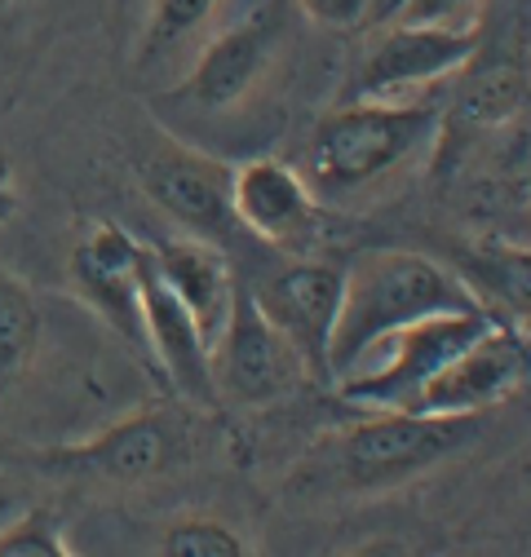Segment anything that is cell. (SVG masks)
I'll return each mask as SVG.
<instances>
[{
  "label": "cell",
  "instance_id": "19",
  "mask_svg": "<svg viewBox=\"0 0 531 557\" xmlns=\"http://www.w3.org/2000/svg\"><path fill=\"white\" fill-rule=\"evenodd\" d=\"M164 557H244V540L209 518L177 522L164 535Z\"/></svg>",
  "mask_w": 531,
  "mask_h": 557
},
{
  "label": "cell",
  "instance_id": "9",
  "mask_svg": "<svg viewBox=\"0 0 531 557\" xmlns=\"http://www.w3.org/2000/svg\"><path fill=\"white\" fill-rule=\"evenodd\" d=\"M342 288H346V270L323 265V261H293L275 270L261 288H252L261 314L284 332L306 376L314 381H332L328 345H332V327H337Z\"/></svg>",
  "mask_w": 531,
  "mask_h": 557
},
{
  "label": "cell",
  "instance_id": "12",
  "mask_svg": "<svg viewBox=\"0 0 531 557\" xmlns=\"http://www.w3.org/2000/svg\"><path fill=\"white\" fill-rule=\"evenodd\" d=\"M527 376V341L496 323L492 332H483L470 350H460L443 372H434L412 411H492L496 403H505Z\"/></svg>",
  "mask_w": 531,
  "mask_h": 557
},
{
  "label": "cell",
  "instance_id": "15",
  "mask_svg": "<svg viewBox=\"0 0 531 557\" xmlns=\"http://www.w3.org/2000/svg\"><path fill=\"white\" fill-rule=\"evenodd\" d=\"M151 252H156L164 284L190 310V319L199 323V332H205L209 350H213V341L226 323V310H231V288H235V274H231L226 257L205 239H169Z\"/></svg>",
  "mask_w": 531,
  "mask_h": 557
},
{
  "label": "cell",
  "instance_id": "2",
  "mask_svg": "<svg viewBox=\"0 0 531 557\" xmlns=\"http://www.w3.org/2000/svg\"><path fill=\"white\" fill-rule=\"evenodd\" d=\"M443 128V111L430 102H363L328 111L306 143V186L319 195L363 190L394 169L417 160L434 133Z\"/></svg>",
  "mask_w": 531,
  "mask_h": 557
},
{
  "label": "cell",
  "instance_id": "6",
  "mask_svg": "<svg viewBox=\"0 0 531 557\" xmlns=\"http://www.w3.org/2000/svg\"><path fill=\"white\" fill-rule=\"evenodd\" d=\"M501 319L479 306V310H452V314H430L421 323H408L398 327L390 341H394V355L376 368V372H363V376H346L342 381V394L350 403H363V407H381V411H412L421 385L443 372L460 350L492 332Z\"/></svg>",
  "mask_w": 531,
  "mask_h": 557
},
{
  "label": "cell",
  "instance_id": "17",
  "mask_svg": "<svg viewBox=\"0 0 531 557\" xmlns=\"http://www.w3.org/2000/svg\"><path fill=\"white\" fill-rule=\"evenodd\" d=\"M40 345V310L32 293L14 278H0V398H5L32 368Z\"/></svg>",
  "mask_w": 531,
  "mask_h": 557
},
{
  "label": "cell",
  "instance_id": "22",
  "mask_svg": "<svg viewBox=\"0 0 531 557\" xmlns=\"http://www.w3.org/2000/svg\"><path fill=\"white\" fill-rule=\"evenodd\" d=\"M460 10H470V0H404L394 23H452Z\"/></svg>",
  "mask_w": 531,
  "mask_h": 557
},
{
  "label": "cell",
  "instance_id": "13",
  "mask_svg": "<svg viewBox=\"0 0 531 557\" xmlns=\"http://www.w3.org/2000/svg\"><path fill=\"white\" fill-rule=\"evenodd\" d=\"M231 208L244 231H252L266 244H280V248L306 244L319 226L314 190L284 160H252V164L235 169Z\"/></svg>",
  "mask_w": 531,
  "mask_h": 557
},
{
  "label": "cell",
  "instance_id": "1",
  "mask_svg": "<svg viewBox=\"0 0 531 557\" xmlns=\"http://www.w3.org/2000/svg\"><path fill=\"white\" fill-rule=\"evenodd\" d=\"M479 306L483 301L452 270L421 252H368L346 270L342 310L328 345V372L332 381H346L359 359L372 355L398 327Z\"/></svg>",
  "mask_w": 531,
  "mask_h": 557
},
{
  "label": "cell",
  "instance_id": "8",
  "mask_svg": "<svg viewBox=\"0 0 531 557\" xmlns=\"http://www.w3.org/2000/svg\"><path fill=\"white\" fill-rule=\"evenodd\" d=\"M186 443L182 421L169 407L156 411H138L128 421L102 430L89 443H66V447H49V451H32L23 456L27 465H36L40 473H58V478H107V482H147L160 478L164 469L177 465Z\"/></svg>",
  "mask_w": 531,
  "mask_h": 557
},
{
  "label": "cell",
  "instance_id": "10",
  "mask_svg": "<svg viewBox=\"0 0 531 557\" xmlns=\"http://www.w3.org/2000/svg\"><path fill=\"white\" fill-rule=\"evenodd\" d=\"M143 190L164 208L173 222H182L195 239H226L239 222H235V208H231V182L235 169L205 156V151H190V147H164L156 156H147L138 164Z\"/></svg>",
  "mask_w": 531,
  "mask_h": 557
},
{
  "label": "cell",
  "instance_id": "3",
  "mask_svg": "<svg viewBox=\"0 0 531 557\" xmlns=\"http://www.w3.org/2000/svg\"><path fill=\"white\" fill-rule=\"evenodd\" d=\"M487 411H381L337 438V473L350 486L404 482L452 460L483 434Z\"/></svg>",
  "mask_w": 531,
  "mask_h": 557
},
{
  "label": "cell",
  "instance_id": "5",
  "mask_svg": "<svg viewBox=\"0 0 531 557\" xmlns=\"http://www.w3.org/2000/svg\"><path fill=\"white\" fill-rule=\"evenodd\" d=\"M209 368H213L218 398L244 403V407H261L271 398H284L288 389H297L306 381L297 350L284 341V332L261 314L252 288L239 284V278L231 288L226 323L209 350Z\"/></svg>",
  "mask_w": 531,
  "mask_h": 557
},
{
  "label": "cell",
  "instance_id": "14",
  "mask_svg": "<svg viewBox=\"0 0 531 557\" xmlns=\"http://www.w3.org/2000/svg\"><path fill=\"white\" fill-rule=\"evenodd\" d=\"M138 239L124 235L120 226H98L76 252H72V274L76 288L94 310H102L128 341L143 336V310H138Z\"/></svg>",
  "mask_w": 531,
  "mask_h": 557
},
{
  "label": "cell",
  "instance_id": "18",
  "mask_svg": "<svg viewBox=\"0 0 531 557\" xmlns=\"http://www.w3.org/2000/svg\"><path fill=\"white\" fill-rule=\"evenodd\" d=\"M222 10V0H151L147 27L138 40V62H156L169 49L195 40Z\"/></svg>",
  "mask_w": 531,
  "mask_h": 557
},
{
  "label": "cell",
  "instance_id": "11",
  "mask_svg": "<svg viewBox=\"0 0 531 557\" xmlns=\"http://www.w3.org/2000/svg\"><path fill=\"white\" fill-rule=\"evenodd\" d=\"M138 310H143V336L160 355L177 394H186L199 407H222L209 368V341L190 319V310L177 301V293L164 284L151 248H138Z\"/></svg>",
  "mask_w": 531,
  "mask_h": 557
},
{
  "label": "cell",
  "instance_id": "21",
  "mask_svg": "<svg viewBox=\"0 0 531 557\" xmlns=\"http://www.w3.org/2000/svg\"><path fill=\"white\" fill-rule=\"evenodd\" d=\"M293 10L328 32H359L372 14V0H293Z\"/></svg>",
  "mask_w": 531,
  "mask_h": 557
},
{
  "label": "cell",
  "instance_id": "16",
  "mask_svg": "<svg viewBox=\"0 0 531 557\" xmlns=\"http://www.w3.org/2000/svg\"><path fill=\"white\" fill-rule=\"evenodd\" d=\"M460 89L452 102V115L465 124H505L527 102V66L522 58H470L460 66Z\"/></svg>",
  "mask_w": 531,
  "mask_h": 557
},
{
  "label": "cell",
  "instance_id": "7",
  "mask_svg": "<svg viewBox=\"0 0 531 557\" xmlns=\"http://www.w3.org/2000/svg\"><path fill=\"white\" fill-rule=\"evenodd\" d=\"M483 49V27L479 23H390L372 49L363 53L359 72L350 81V98L381 102L404 89L439 85L456 76L465 62Z\"/></svg>",
  "mask_w": 531,
  "mask_h": 557
},
{
  "label": "cell",
  "instance_id": "20",
  "mask_svg": "<svg viewBox=\"0 0 531 557\" xmlns=\"http://www.w3.org/2000/svg\"><path fill=\"white\" fill-rule=\"evenodd\" d=\"M0 557H72L45 513H27L23 522L0 531Z\"/></svg>",
  "mask_w": 531,
  "mask_h": 557
},
{
  "label": "cell",
  "instance_id": "4",
  "mask_svg": "<svg viewBox=\"0 0 531 557\" xmlns=\"http://www.w3.org/2000/svg\"><path fill=\"white\" fill-rule=\"evenodd\" d=\"M293 0H266L252 14H244L239 23L222 27L205 49H199L195 66L186 72V81L177 85V102H186L190 111H235L239 102H248L266 76L275 72V62L288 45L293 32Z\"/></svg>",
  "mask_w": 531,
  "mask_h": 557
},
{
  "label": "cell",
  "instance_id": "23",
  "mask_svg": "<svg viewBox=\"0 0 531 557\" xmlns=\"http://www.w3.org/2000/svg\"><path fill=\"white\" fill-rule=\"evenodd\" d=\"M350 557H408V548L398 540H368L363 548H355Z\"/></svg>",
  "mask_w": 531,
  "mask_h": 557
},
{
  "label": "cell",
  "instance_id": "24",
  "mask_svg": "<svg viewBox=\"0 0 531 557\" xmlns=\"http://www.w3.org/2000/svg\"><path fill=\"white\" fill-rule=\"evenodd\" d=\"M0 5H14V0H0Z\"/></svg>",
  "mask_w": 531,
  "mask_h": 557
}]
</instances>
